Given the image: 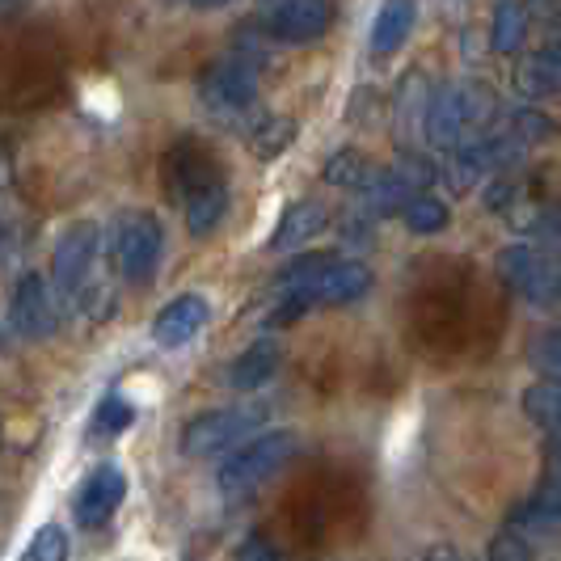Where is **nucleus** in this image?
I'll return each instance as SVG.
<instances>
[{
  "mask_svg": "<svg viewBox=\"0 0 561 561\" xmlns=\"http://www.w3.org/2000/svg\"><path fill=\"white\" fill-rule=\"evenodd\" d=\"M490 558L499 561V558H533V540H524V536H515V533H499L494 536V545L485 549Z\"/></svg>",
  "mask_w": 561,
  "mask_h": 561,
  "instance_id": "nucleus-29",
  "label": "nucleus"
},
{
  "mask_svg": "<svg viewBox=\"0 0 561 561\" xmlns=\"http://www.w3.org/2000/svg\"><path fill=\"white\" fill-rule=\"evenodd\" d=\"M558 266H561V262H558Z\"/></svg>",
  "mask_w": 561,
  "mask_h": 561,
  "instance_id": "nucleus-34",
  "label": "nucleus"
},
{
  "mask_svg": "<svg viewBox=\"0 0 561 561\" xmlns=\"http://www.w3.org/2000/svg\"><path fill=\"white\" fill-rule=\"evenodd\" d=\"M9 325H13V334L26 337V342H43V337L56 334L59 296H56V287L43 279L38 271H26V275L18 279V287H13Z\"/></svg>",
  "mask_w": 561,
  "mask_h": 561,
  "instance_id": "nucleus-10",
  "label": "nucleus"
},
{
  "mask_svg": "<svg viewBox=\"0 0 561 561\" xmlns=\"http://www.w3.org/2000/svg\"><path fill=\"white\" fill-rule=\"evenodd\" d=\"M283 364V351L271 342V337H257L253 346H245L232 367H228V385L237 389V393H257L262 385H271V376L279 371Z\"/></svg>",
  "mask_w": 561,
  "mask_h": 561,
  "instance_id": "nucleus-16",
  "label": "nucleus"
},
{
  "mask_svg": "<svg viewBox=\"0 0 561 561\" xmlns=\"http://www.w3.org/2000/svg\"><path fill=\"white\" fill-rule=\"evenodd\" d=\"M225 211H228V186L220 178H207V182H198L195 191H186V228L195 237H207L211 228L225 220Z\"/></svg>",
  "mask_w": 561,
  "mask_h": 561,
  "instance_id": "nucleus-19",
  "label": "nucleus"
},
{
  "mask_svg": "<svg viewBox=\"0 0 561 561\" xmlns=\"http://www.w3.org/2000/svg\"><path fill=\"white\" fill-rule=\"evenodd\" d=\"M207 321H211L207 300H203L198 291H186V296L169 300L165 309L152 317V337H157L161 346H169V351H178V346H191V342L207 330Z\"/></svg>",
  "mask_w": 561,
  "mask_h": 561,
  "instance_id": "nucleus-14",
  "label": "nucleus"
},
{
  "mask_svg": "<svg viewBox=\"0 0 561 561\" xmlns=\"http://www.w3.org/2000/svg\"><path fill=\"white\" fill-rule=\"evenodd\" d=\"M524 414L536 422L545 435H561V380H536L524 389Z\"/></svg>",
  "mask_w": 561,
  "mask_h": 561,
  "instance_id": "nucleus-21",
  "label": "nucleus"
},
{
  "mask_svg": "<svg viewBox=\"0 0 561 561\" xmlns=\"http://www.w3.org/2000/svg\"><path fill=\"white\" fill-rule=\"evenodd\" d=\"M291 456H296V431H262V435L253 431V439L225 456V465L216 469V485L225 499H245L279 478Z\"/></svg>",
  "mask_w": 561,
  "mask_h": 561,
  "instance_id": "nucleus-2",
  "label": "nucleus"
},
{
  "mask_svg": "<svg viewBox=\"0 0 561 561\" xmlns=\"http://www.w3.org/2000/svg\"><path fill=\"white\" fill-rule=\"evenodd\" d=\"M524 34H528V9H524V0H499V4H494V26H490L494 51H499V56L519 51Z\"/></svg>",
  "mask_w": 561,
  "mask_h": 561,
  "instance_id": "nucleus-22",
  "label": "nucleus"
},
{
  "mask_svg": "<svg viewBox=\"0 0 561 561\" xmlns=\"http://www.w3.org/2000/svg\"><path fill=\"white\" fill-rule=\"evenodd\" d=\"M291 140H296V123L283 118V114H266V118L245 127V148L257 161H275Z\"/></svg>",
  "mask_w": 561,
  "mask_h": 561,
  "instance_id": "nucleus-20",
  "label": "nucleus"
},
{
  "mask_svg": "<svg viewBox=\"0 0 561 561\" xmlns=\"http://www.w3.org/2000/svg\"><path fill=\"white\" fill-rule=\"evenodd\" d=\"M237 558H245V561H253V558L279 561L283 553H279V549H275V545H271V540H257V536H253V540H245V545L237 549Z\"/></svg>",
  "mask_w": 561,
  "mask_h": 561,
  "instance_id": "nucleus-30",
  "label": "nucleus"
},
{
  "mask_svg": "<svg viewBox=\"0 0 561 561\" xmlns=\"http://www.w3.org/2000/svg\"><path fill=\"white\" fill-rule=\"evenodd\" d=\"M545 481L561 485V435H549V451H545Z\"/></svg>",
  "mask_w": 561,
  "mask_h": 561,
  "instance_id": "nucleus-31",
  "label": "nucleus"
},
{
  "mask_svg": "<svg viewBox=\"0 0 561 561\" xmlns=\"http://www.w3.org/2000/svg\"><path fill=\"white\" fill-rule=\"evenodd\" d=\"M414 26H419V4L414 0H380V9L371 18V56H397Z\"/></svg>",
  "mask_w": 561,
  "mask_h": 561,
  "instance_id": "nucleus-15",
  "label": "nucleus"
},
{
  "mask_svg": "<svg viewBox=\"0 0 561 561\" xmlns=\"http://www.w3.org/2000/svg\"><path fill=\"white\" fill-rule=\"evenodd\" d=\"M266 419H271V401H262V397L232 401L225 410H207L182 426V451L186 456H220V451L237 448L241 439H250L253 431H262Z\"/></svg>",
  "mask_w": 561,
  "mask_h": 561,
  "instance_id": "nucleus-4",
  "label": "nucleus"
},
{
  "mask_svg": "<svg viewBox=\"0 0 561 561\" xmlns=\"http://www.w3.org/2000/svg\"><path fill=\"white\" fill-rule=\"evenodd\" d=\"M371 271L364 262H342V257H296L275 275V291L291 309H337L367 296Z\"/></svg>",
  "mask_w": 561,
  "mask_h": 561,
  "instance_id": "nucleus-1",
  "label": "nucleus"
},
{
  "mask_svg": "<svg viewBox=\"0 0 561 561\" xmlns=\"http://www.w3.org/2000/svg\"><path fill=\"white\" fill-rule=\"evenodd\" d=\"M68 558V533L59 524H43L38 533L30 536L26 561H64Z\"/></svg>",
  "mask_w": 561,
  "mask_h": 561,
  "instance_id": "nucleus-27",
  "label": "nucleus"
},
{
  "mask_svg": "<svg viewBox=\"0 0 561 561\" xmlns=\"http://www.w3.org/2000/svg\"><path fill=\"white\" fill-rule=\"evenodd\" d=\"M431 165L419 161V157H401L389 169H371L359 186V203L371 216H401L405 203L431 186Z\"/></svg>",
  "mask_w": 561,
  "mask_h": 561,
  "instance_id": "nucleus-8",
  "label": "nucleus"
},
{
  "mask_svg": "<svg viewBox=\"0 0 561 561\" xmlns=\"http://www.w3.org/2000/svg\"><path fill=\"white\" fill-rule=\"evenodd\" d=\"M98 250H102V228L93 220H77V225L64 228V237L56 241V253H51V287H56L59 300L72 305V296L93 279Z\"/></svg>",
  "mask_w": 561,
  "mask_h": 561,
  "instance_id": "nucleus-9",
  "label": "nucleus"
},
{
  "mask_svg": "<svg viewBox=\"0 0 561 561\" xmlns=\"http://www.w3.org/2000/svg\"><path fill=\"white\" fill-rule=\"evenodd\" d=\"M528 359H533L549 380H561V330H545L540 337H533Z\"/></svg>",
  "mask_w": 561,
  "mask_h": 561,
  "instance_id": "nucleus-28",
  "label": "nucleus"
},
{
  "mask_svg": "<svg viewBox=\"0 0 561 561\" xmlns=\"http://www.w3.org/2000/svg\"><path fill=\"white\" fill-rule=\"evenodd\" d=\"M506 533L524 540H558L561 536V485L545 481L536 494L506 511Z\"/></svg>",
  "mask_w": 561,
  "mask_h": 561,
  "instance_id": "nucleus-13",
  "label": "nucleus"
},
{
  "mask_svg": "<svg viewBox=\"0 0 561 561\" xmlns=\"http://www.w3.org/2000/svg\"><path fill=\"white\" fill-rule=\"evenodd\" d=\"M334 22L330 0H266V30L283 43H312Z\"/></svg>",
  "mask_w": 561,
  "mask_h": 561,
  "instance_id": "nucleus-11",
  "label": "nucleus"
},
{
  "mask_svg": "<svg viewBox=\"0 0 561 561\" xmlns=\"http://www.w3.org/2000/svg\"><path fill=\"white\" fill-rule=\"evenodd\" d=\"M195 9H220V4H228V0H191Z\"/></svg>",
  "mask_w": 561,
  "mask_h": 561,
  "instance_id": "nucleus-32",
  "label": "nucleus"
},
{
  "mask_svg": "<svg viewBox=\"0 0 561 561\" xmlns=\"http://www.w3.org/2000/svg\"><path fill=\"white\" fill-rule=\"evenodd\" d=\"M515 89L524 98H561V43H549L519 64Z\"/></svg>",
  "mask_w": 561,
  "mask_h": 561,
  "instance_id": "nucleus-18",
  "label": "nucleus"
},
{
  "mask_svg": "<svg viewBox=\"0 0 561 561\" xmlns=\"http://www.w3.org/2000/svg\"><path fill=\"white\" fill-rule=\"evenodd\" d=\"M127 499V473L118 465H98L89 478H84L81 494H77V524L81 528H102L114 511Z\"/></svg>",
  "mask_w": 561,
  "mask_h": 561,
  "instance_id": "nucleus-12",
  "label": "nucleus"
},
{
  "mask_svg": "<svg viewBox=\"0 0 561 561\" xmlns=\"http://www.w3.org/2000/svg\"><path fill=\"white\" fill-rule=\"evenodd\" d=\"M321 173H325V182H330V186H355V191H359L371 169H367V157L359 152V148H337L334 157L325 161Z\"/></svg>",
  "mask_w": 561,
  "mask_h": 561,
  "instance_id": "nucleus-25",
  "label": "nucleus"
},
{
  "mask_svg": "<svg viewBox=\"0 0 561 561\" xmlns=\"http://www.w3.org/2000/svg\"><path fill=\"white\" fill-rule=\"evenodd\" d=\"M136 422V405L127 401V397H102V405H98V414H93V431L98 435H123L127 426Z\"/></svg>",
  "mask_w": 561,
  "mask_h": 561,
  "instance_id": "nucleus-26",
  "label": "nucleus"
},
{
  "mask_svg": "<svg viewBox=\"0 0 561 561\" xmlns=\"http://www.w3.org/2000/svg\"><path fill=\"white\" fill-rule=\"evenodd\" d=\"M111 262L127 283H148L161 271L165 228L152 211H118L111 225Z\"/></svg>",
  "mask_w": 561,
  "mask_h": 561,
  "instance_id": "nucleus-5",
  "label": "nucleus"
},
{
  "mask_svg": "<svg viewBox=\"0 0 561 561\" xmlns=\"http://www.w3.org/2000/svg\"><path fill=\"white\" fill-rule=\"evenodd\" d=\"M401 220H405L410 232H419V237H435V232H444V228H448V207H444L435 195L419 191V195L405 203Z\"/></svg>",
  "mask_w": 561,
  "mask_h": 561,
  "instance_id": "nucleus-24",
  "label": "nucleus"
},
{
  "mask_svg": "<svg viewBox=\"0 0 561 561\" xmlns=\"http://www.w3.org/2000/svg\"><path fill=\"white\" fill-rule=\"evenodd\" d=\"M503 131L506 140L511 144H519V148H533V144H545V140H553V118L549 114H540V111H533V106H519V111H511V114H503Z\"/></svg>",
  "mask_w": 561,
  "mask_h": 561,
  "instance_id": "nucleus-23",
  "label": "nucleus"
},
{
  "mask_svg": "<svg viewBox=\"0 0 561 561\" xmlns=\"http://www.w3.org/2000/svg\"><path fill=\"white\" fill-rule=\"evenodd\" d=\"M257 89H262V68L257 56L245 51H232V56L211 59L198 77V102L211 114H241L257 102Z\"/></svg>",
  "mask_w": 561,
  "mask_h": 561,
  "instance_id": "nucleus-6",
  "label": "nucleus"
},
{
  "mask_svg": "<svg viewBox=\"0 0 561 561\" xmlns=\"http://www.w3.org/2000/svg\"><path fill=\"white\" fill-rule=\"evenodd\" d=\"M22 0H0V13H9V9H18Z\"/></svg>",
  "mask_w": 561,
  "mask_h": 561,
  "instance_id": "nucleus-33",
  "label": "nucleus"
},
{
  "mask_svg": "<svg viewBox=\"0 0 561 561\" xmlns=\"http://www.w3.org/2000/svg\"><path fill=\"white\" fill-rule=\"evenodd\" d=\"M499 275L519 300H528L536 309H549L561 300V266L553 262V253L540 245H528V241L506 245L499 253Z\"/></svg>",
  "mask_w": 561,
  "mask_h": 561,
  "instance_id": "nucleus-7",
  "label": "nucleus"
},
{
  "mask_svg": "<svg viewBox=\"0 0 561 561\" xmlns=\"http://www.w3.org/2000/svg\"><path fill=\"white\" fill-rule=\"evenodd\" d=\"M325 228H330V211H325L321 203H312V198H305V203H291V207L283 211L275 237H271V250H279V253L300 250V245L317 241Z\"/></svg>",
  "mask_w": 561,
  "mask_h": 561,
  "instance_id": "nucleus-17",
  "label": "nucleus"
},
{
  "mask_svg": "<svg viewBox=\"0 0 561 561\" xmlns=\"http://www.w3.org/2000/svg\"><path fill=\"white\" fill-rule=\"evenodd\" d=\"M490 111V98L485 89L473 81H451L444 89L431 93L426 114H422V140L431 148H456L460 140H469L478 131V123Z\"/></svg>",
  "mask_w": 561,
  "mask_h": 561,
  "instance_id": "nucleus-3",
  "label": "nucleus"
}]
</instances>
